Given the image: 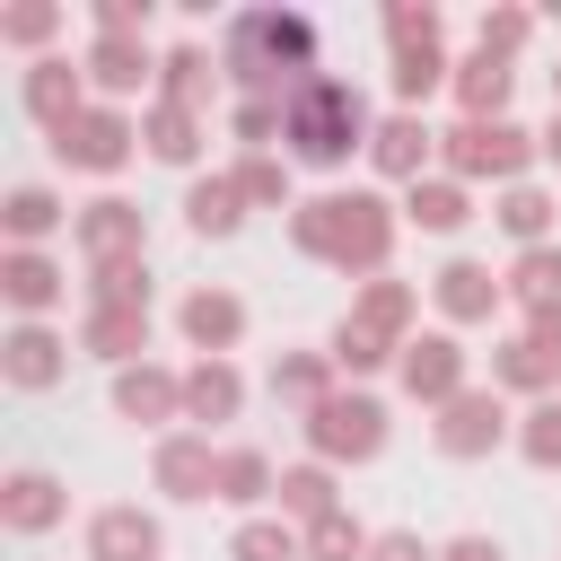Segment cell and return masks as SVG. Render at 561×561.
Listing matches in <instances>:
<instances>
[{"mask_svg": "<svg viewBox=\"0 0 561 561\" xmlns=\"http://www.w3.org/2000/svg\"><path fill=\"white\" fill-rule=\"evenodd\" d=\"M272 491H280V465H272L254 438H228V447H219V482H210V500L237 508V517H263Z\"/></svg>", "mask_w": 561, "mask_h": 561, "instance_id": "23", "label": "cell"}, {"mask_svg": "<svg viewBox=\"0 0 561 561\" xmlns=\"http://www.w3.org/2000/svg\"><path fill=\"white\" fill-rule=\"evenodd\" d=\"M70 245H79L88 263L149 254V210H140V202H123V193H96V202H79V219H70Z\"/></svg>", "mask_w": 561, "mask_h": 561, "instance_id": "15", "label": "cell"}, {"mask_svg": "<svg viewBox=\"0 0 561 561\" xmlns=\"http://www.w3.org/2000/svg\"><path fill=\"white\" fill-rule=\"evenodd\" d=\"M70 219H79V210H70L53 184H9V193H0V237H9V245H44V237H61Z\"/></svg>", "mask_w": 561, "mask_h": 561, "instance_id": "32", "label": "cell"}, {"mask_svg": "<svg viewBox=\"0 0 561 561\" xmlns=\"http://www.w3.org/2000/svg\"><path fill=\"white\" fill-rule=\"evenodd\" d=\"M491 219H500V237L526 254V245H552V228H561V193L552 184H508V193H491Z\"/></svg>", "mask_w": 561, "mask_h": 561, "instance_id": "33", "label": "cell"}, {"mask_svg": "<svg viewBox=\"0 0 561 561\" xmlns=\"http://www.w3.org/2000/svg\"><path fill=\"white\" fill-rule=\"evenodd\" d=\"M0 298H9L18 324H44V316L70 298V263L44 254V245H9V254H0Z\"/></svg>", "mask_w": 561, "mask_h": 561, "instance_id": "16", "label": "cell"}, {"mask_svg": "<svg viewBox=\"0 0 561 561\" xmlns=\"http://www.w3.org/2000/svg\"><path fill=\"white\" fill-rule=\"evenodd\" d=\"M149 18H158L149 0H88V26L96 35H149Z\"/></svg>", "mask_w": 561, "mask_h": 561, "instance_id": "47", "label": "cell"}, {"mask_svg": "<svg viewBox=\"0 0 561 561\" xmlns=\"http://www.w3.org/2000/svg\"><path fill=\"white\" fill-rule=\"evenodd\" d=\"M482 210H473V184H456V175H421L412 193H403V228H421V237H465Z\"/></svg>", "mask_w": 561, "mask_h": 561, "instance_id": "30", "label": "cell"}, {"mask_svg": "<svg viewBox=\"0 0 561 561\" xmlns=\"http://www.w3.org/2000/svg\"><path fill=\"white\" fill-rule=\"evenodd\" d=\"M447 96H456V123H508V96H517V61L465 53V61H456V79H447Z\"/></svg>", "mask_w": 561, "mask_h": 561, "instance_id": "24", "label": "cell"}, {"mask_svg": "<svg viewBox=\"0 0 561 561\" xmlns=\"http://www.w3.org/2000/svg\"><path fill=\"white\" fill-rule=\"evenodd\" d=\"M394 237H403V202H386L377 184L298 193V210H289V254H307L324 272H351V280H377L394 263Z\"/></svg>", "mask_w": 561, "mask_h": 561, "instance_id": "1", "label": "cell"}, {"mask_svg": "<svg viewBox=\"0 0 561 561\" xmlns=\"http://www.w3.org/2000/svg\"><path fill=\"white\" fill-rule=\"evenodd\" d=\"M324 394H342V368H333V351H324V342H316V351L298 342V351H280V359H272V403H289V412L307 421Z\"/></svg>", "mask_w": 561, "mask_h": 561, "instance_id": "31", "label": "cell"}, {"mask_svg": "<svg viewBox=\"0 0 561 561\" xmlns=\"http://www.w3.org/2000/svg\"><path fill=\"white\" fill-rule=\"evenodd\" d=\"M368 543H377V526H359L351 508L324 517V526H307V561H368Z\"/></svg>", "mask_w": 561, "mask_h": 561, "instance_id": "46", "label": "cell"}, {"mask_svg": "<svg viewBox=\"0 0 561 561\" xmlns=\"http://www.w3.org/2000/svg\"><path fill=\"white\" fill-rule=\"evenodd\" d=\"M368 131H377L368 96H359L351 79H333V70H307V79L280 96V158H289V167L342 175L351 158H368Z\"/></svg>", "mask_w": 561, "mask_h": 561, "instance_id": "2", "label": "cell"}, {"mask_svg": "<svg viewBox=\"0 0 561 561\" xmlns=\"http://www.w3.org/2000/svg\"><path fill=\"white\" fill-rule=\"evenodd\" d=\"M535 167H543V140L526 123H447L438 131V175H456V184L508 193V184H535Z\"/></svg>", "mask_w": 561, "mask_h": 561, "instance_id": "4", "label": "cell"}, {"mask_svg": "<svg viewBox=\"0 0 561 561\" xmlns=\"http://www.w3.org/2000/svg\"><path fill=\"white\" fill-rule=\"evenodd\" d=\"M535 140H543V167H561V114H552V123H543Z\"/></svg>", "mask_w": 561, "mask_h": 561, "instance_id": "51", "label": "cell"}, {"mask_svg": "<svg viewBox=\"0 0 561 561\" xmlns=\"http://www.w3.org/2000/svg\"><path fill=\"white\" fill-rule=\"evenodd\" d=\"M394 386H403V394H412L421 412L456 403V394L473 386V351H465V333H447V324L412 333V342H403V359H394Z\"/></svg>", "mask_w": 561, "mask_h": 561, "instance_id": "8", "label": "cell"}, {"mask_svg": "<svg viewBox=\"0 0 561 561\" xmlns=\"http://www.w3.org/2000/svg\"><path fill=\"white\" fill-rule=\"evenodd\" d=\"M368 175L394 184V193H412L421 175H438V131H430L421 114H377V131H368Z\"/></svg>", "mask_w": 561, "mask_h": 561, "instance_id": "14", "label": "cell"}, {"mask_svg": "<svg viewBox=\"0 0 561 561\" xmlns=\"http://www.w3.org/2000/svg\"><path fill=\"white\" fill-rule=\"evenodd\" d=\"M61 26H70V18H61V0H9V9H0V44H9V53H26V61H44Z\"/></svg>", "mask_w": 561, "mask_h": 561, "instance_id": "40", "label": "cell"}, {"mask_svg": "<svg viewBox=\"0 0 561 561\" xmlns=\"http://www.w3.org/2000/svg\"><path fill=\"white\" fill-rule=\"evenodd\" d=\"M245 298L228 289V280H193L184 298H175V333H184V351L193 359H237V342H245Z\"/></svg>", "mask_w": 561, "mask_h": 561, "instance_id": "10", "label": "cell"}, {"mask_svg": "<svg viewBox=\"0 0 561 561\" xmlns=\"http://www.w3.org/2000/svg\"><path fill=\"white\" fill-rule=\"evenodd\" d=\"M0 377H9L18 394H53V386L70 377V333H53V324H9V333H0Z\"/></svg>", "mask_w": 561, "mask_h": 561, "instance_id": "19", "label": "cell"}, {"mask_svg": "<svg viewBox=\"0 0 561 561\" xmlns=\"http://www.w3.org/2000/svg\"><path fill=\"white\" fill-rule=\"evenodd\" d=\"M184 228H193L202 245H228V237L245 228V193H237L228 167H202V175L184 184Z\"/></svg>", "mask_w": 561, "mask_h": 561, "instance_id": "27", "label": "cell"}, {"mask_svg": "<svg viewBox=\"0 0 561 561\" xmlns=\"http://www.w3.org/2000/svg\"><path fill=\"white\" fill-rule=\"evenodd\" d=\"M140 149L193 184V175H202V149H210V123H202L193 105H167V96H149V105H140Z\"/></svg>", "mask_w": 561, "mask_h": 561, "instance_id": "21", "label": "cell"}, {"mask_svg": "<svg viewBox=\"0 0 561 561\" xmlns=\"http://www.w3.org/2000/svg\"><path fill=\"white\" fill-rule=\"evenodd\" d=\"M79 70H88V96H96V105H131L140 88H158V53H149V35H88Z\"/></svg>", "mask_w": 561, "mask_h": 561, "instance_id": "13", "label": "cell"}, {"mask_svg": "<svg viewBox=\"0 0 561 561\" xmlns=\"http://www.w3.org/2000/svg\"><path fill=\"white\" fill-rule=\"evenodd\" d=\"M517 333H526L535 351H552V359H561V307H543V316H517Z\"/></svg>", "mask_w": 561, "mask_h": 561, "instance_id": "50", "label": "cell"}, {"mask_svg": "<svg viewBox=\"0 0 561 561\" xmlns=\"http://www.w3.org/2000/svg\"><path fill=\"white\" fill-rule=\"evenodd\" d=\"M210 88H228V79H219V53H202V44H167V53H158V96H167V105H193V114H202Z\"/></svg>", "mask_w": 561, "mask_h": 561, "instance_id": "34", "label": "cell"}, {"mask_svg": "<svg viewBox=\"0 0 561 561\" xmlns=\"http://www.w3.org/2000/svg\"><path fill=\"white\" fill-rule=\"evenodd\" d=\"M105 403H114V421H131V430H184V368H167V359H140V368H114V386H105Z\"/></svg>", "mask_w": 561, "mask_h": 561, "instance_id": "11", "label": "cell"}, {"mask_svg": "<svg viewBox=\"0 0 561 561\" xmlns=\"http://www.w3.org/2000/svg\"><path fill=\"white\" fill-rule=\"evenodd\" d=\"M88 561H167V517L140 500L88 508Z\"/></svg>", "mask_w": 561, "mask_h": 561, "instance_id": "18", "label": "cell"}, {"mask_svg": "<svg viewBox=\"0 0 561 561\" xmlns=\"http://www.w3.org/2000/svg\"><path fill=\"white\" fill-rule=\"evenodd\" d=\"M149 298H158V272H149V254L88 263V307H149Z\"/></svg>", "mask_w": 561, "mask_h": 561, "instance_id": "41", "label": "cell"}, {"mask_svg": "<svg viewBox=\"0 0 561 561\" xmlns=\"http://www.w3.org/2000/svg\"><path fill=\"white\" fill-rule=\"evenodd\" d=\"M228 140H237V158L280 149V105H272V96H237V105H228Z\"/></svg>", "mask_w": 561, "mask_h": 561, "instance_id": "45", "label": "cell"}, {"mask_svg": "<svg viewBox=\"0 0 561 561\" xmlns=\"http://www.w3.org/2000/svg\"><path fill=\"white\" fill-rule=\"evenodd\" d=\"M79 351L105 368H140L149 359V307H88L79 316Z\"/></svg>", "mask_w": 561, "mask_h": 561, "instance_id": "29", "label": "cell"}, {"mask_svg": "<svg viewBox=\"0 0 561 561\" xmlns=\"http://www.w3.org/2000/svg\"><path fill=\"white\" fill-rule=\"evenodd\" d=\"M316 70V18L307 9H237L219 26V79L237 96H289Z\"/></svg>", "mask_w": 561, "mask_h": 561, "instance_id": "3", "label": "cell"}, {"mask_svg": "<svg viewBox=\"0 0 561 561\" xmlns=\"http://www.w3.org/2000/svg\"><path fill=\"white\" fill-rule=\"evenodd\" d=\"M18 105H26V123H35V131H70L96 96H88V70H79L70 53H44V61H26V70H18Z\"/></svg>", "mask_w": 561, "mask_h": 561, "instance_id": "12", "label": "cell"}, {"mask_svg": "<svg viewBox=\"0 0 561 561\" xmlns=\"http://www.w3.org/2000/svg\"><path fill=\"white\" fill-rule=\"evenodd\" d=\"M430 447H438L447 465H482V456L517 447V412H508V394H500V386H465L456 403H438Z\"/></svg>", "mask_w": 561, "mask_h": 561, "instance_id": "6", "label": "cell"}, {"mask_svg": "<svg viewBox=\"0 0 561 561\" xmlns=\"http://www.w3.org/2000/svg\"><path fill=\"white\" fill-rule=\"evenodd\" d=\"M53 158L70 167V175H123L131 158H140V114L131 105H88L70 131H53Z\"/></svg>", "mask_w": 561, "mask_h": 561, "instance_id": "7", "label": "cell"}, {"mask_svg": "<svg viewBox=\"0 0 561 561\" xmlns=\"http://www.w3.org/2000/svg\"><path fill=\"white\" fill-rule=\"evenodd\" d=\"M351 324H368V333H386V342H412V333H421V280H394V272L359 280V289H351Z\"/></svg>", "mask_w": 561, "mask_h": 561, "instance_id": "28", "label": "cell"}, {"mask_svg": "<svg viewBox=\"0 0 561 561\" xmlns=\"http://www.w3.org/2000/svg\"><path fill=\"white\" fill-rule=\"evenodd\" d=\"M61 517H70V482H61L53 465H9V473H0V526H9V535L35 543V535H53Z\"/></svg>", "mask_w": 561, "mask_h": 561, "instance_id": "17", "label": "cell"}, {"mask_svg": "<svg viewBox=\"0 0 561 561\" xmlns=\"http://www.w3.org/2000/svg\"><path fill=\"white\" fill-rule=\"evenodd\" d=\"M491 386H500L508 403H552V394H561V359L535 351V342L508 324V333H491Z\"/></svg>", "mask_w": 561, "mask_h": 561, "instance_id": "22", "label": "cell"}, {"mask_svg": "<svg viewBox=\"0 0 561 561\" xmlns=\"http://www.w3.org/2000/svg\"><path fill=\"white\" fill-rule=\"evenodd\" d=\"M447 79H456L447 44H430V53H386V88H394V114H421V105H430Z\"/></svg>", "mask_w": 561, "mask_h": 561, "instance_id": "35", "label": "cell"}, {"mask_svg": "<svg viewBox=\"0 0 561 561\" xmlns=\"http://www.w3.org/2000/svg\"><path fill=\"white\" fill-rule=\"evenodd\" d=\"M508 307H517V316H543V307H561V237H552V245H526V254H508Z\"/></svg>", "mask_w": 561, "mask_h": 561, "instance_id": "37", "label": "cell"}, {"mask_svg": "<svg viewBox=\"0 0 561 561\" xmlns=\"http://www.w3.org/2000/svg\"><path fill=\"white\" fill-rule=\"evenodd\" d=\"M228 561H307V535H298L280 508H263V517H237Z\"/></svg>", "mask_w": 561, "mask_h": 561, "instance_id": "39", "label": "cell"}, {"mask_svg": "<svg viewBox=\"0 0 561 561\" xmlns=\"http://www.w3.org/2000/svg\"><path fill=\"white\" fill-rule=\"evenodd\" d=\"M368 561H438V543H421L412 526H377V543H368Z\"/></svg>", "mask_w": 561, "mask_h": 561, "instance_id": "48", "label": "cell"}, {"mask_svg": "<svg viewBox=\"0 0 561 561\" xmlns=\"http://www.w3.org/2000/svg\"><path fill=\"white\" fill-rule=\"evenodd\" d=\"M517 456H526L535 473H561V394L517 412Z\"/></svg>", "mask_w": 561, "mask_h": 561, "instance_id": "44", "label": "cell"}, {"mask_svg": "<svg viewBox=\"0 0 561 561\" xmlns=\"http://www.w3.org/2000/svg\"><path fill=\"white\" fill-rule=\"evenodd\" d=\"M535 44V9H517V0H491L482 18H473V53H491V61H517Z\"/></svg>", "mask_w": 561, "mask_h": 561, "instance_id": "43", "label": "cell"}, {"mask_svg": "<svg viewBox=\"0 0 561 561\" xmlns=\"http://www.w3.org/2000/svg\"><path fill=\"white\" fill-rule=\"evenodd\" d=\"M272 508L307 535V526H324V517H342L351 500H342V473L333 465H316V456H298V465H280V491H272Z\"/></svg>", "mask_w": 561, "mask_h": 561, "instance_id": "26", "label": "cell"}, {"mask_svg": "<svg viewBox=\"0 0 561 561\" xmlns=\"http://www.w3.org/2000/svg\"><path fill=\"white\" fill-rule=\"evenodd\" d=\"M298 430H307V456L342 473V465H377L394 421H386V403H377L368 386H342V394H324V403H316Z\"/></svg>", "mask_w": 561, "mask_h": 561, "instance_id": "5", "label": "cell"}, {"mask_svg": "<svg viewBox=\"0 0 561 561\" xmlns=\"http://www.w3.org/2000/svg\"><path fill=\"white\" fill-rule=\"evenodd\" d=\"M324 351H333V368H342V386H368V377H386L394 359H403V342H386V333H368V324H333L324 333Z\"/></svg>", "mask_w": 561, "mask_h": 561, "instance_id": "36", "label": "cell"}, {"mask_svg": "<svg viewBox=\"0 0 561 561\" xmlns=\"http://www.w3.org/2000/svg\"><path fill=\"white\" fill-rule=\"evenodd\" d=\"M245 412V368L237 359H184V430H219Z\"/></svg>", "mask_w": 561, "mask_h": 561, "instance_id": "25", "label": "cell"}, {"mask_svg": "<svg viewBox=\"0 0 561 561\" xmlns=\"http://www.w3.org/2000/svg\"><path fill=\"white\" fill-rule=\"evenodd\" d=\"M386 53H430V44H447V18H438V0H386Z\"/></svg>", "mask_w": 561, "mask_h": 561, "instance_id": "42", "label": "cell"}, {"mask_svg": "<svg viewBox=\"0 0 561 561\" xmlns=\"http://www.w3.org/2000/svg\"><path fill=\"white\" fill-rule=\"evenodd\" d=\"M149 482H158V500H210V482H219L210 430H167L149 447Z\"/></svg>", "mask_w": 561, "mask_h": 561, "instance_id": "20", "label": "cell"}, {"mask_svg": "<svg viewBox=\"0 0 561 561\" xmlns=\"http://www.w3.org/2000/svg\"><path fill=\"white\" fill-rule=\"evenodd\" d=\"M228 175H237L245 210H298V175H289V158H280V149H254V158H237Z\"/></svg>", "mask_w": 561, "mask_h": 561, "instance_id": "38", "label": "cell"}, {"mask_svg": "<svg viewBox=\"0 0 561 561\" xmlns=\"http://www.w3.org/2000/svg\"><path fill=\"white\" fill-rule=\"evenodd\" d=\"M430 307H438V324H447V333L491 324V316L508 307V272H491L482 254H447V263L430 272Z\"/></svg>", "mask_w": 561, "mask_h": 561, "instance_id": "9", "label": "cell"}, {"mask_svg": "<svg viewBox=\"0 0 561 561\" xmlns=\"http://www.w3.org/2000/svg\"><path fill=\"white\" fill-rule=\"evenodd\" d=\"M438 561H508V552H500V535H447Z\"/></svg>", "mask_w": 561, "mask_h": 561, "instance_id": "49", "label": "cell"}]
</instances>
